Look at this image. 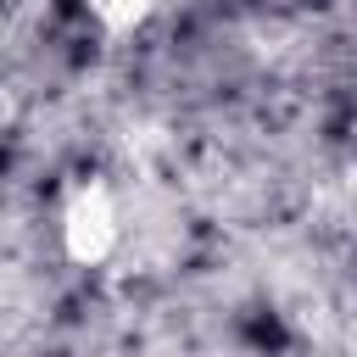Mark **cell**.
I'll use <instances>...</instances> for the list:
<instances>
[{
	"mask_svg": "<svg viewBox=\"0 0 357 357\" xmlns=\"http://www.w3.org/2000/svg\"><path fill=\"white\" fill-rule=\"evenodd\" d=\"M117 234H123V223H117L112 190L95 184V178L78 184V190L67 195V206H61V251H67L73 262L95 268V262H106V257L117 251Z\"/></svg>",
	"mask_w": 357,
	"mask_h": 357,
	"instance_id": "1",
	"label": "cell"
},
{
	"mask_svg": "<svg viewBox=\"0 0 357 357\" xmlns=\"http://www.w3.org/2000/svg\"><path fill=\"white\" fill-rule=\"evenodd\" d=\"M84 6H89V17H95L106 33H134V28L151 17L156 0H84Z\"/></svg>",
	"mask_w": 357,
	"mask_h": 357,
	"instance_id": "2",
	"label": "cell"
}]
</instances>
